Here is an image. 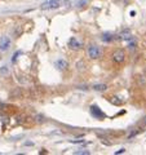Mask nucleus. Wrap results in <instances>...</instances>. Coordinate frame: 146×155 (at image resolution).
Instances as JSON below:
<instances>
[{
    "label": "nucleus",
    "mask_w": 146,
    "mask_h": 155,
    "mask_svg": "<svg viewBox=\"0 0 146 155\" xmlns=\"http://www.w3.org/2000/svg\"><path fill=\"white\" fill-rule=\"evenodd\" d=\"M66 3V0H45V2L41 3L40 8L44 9V11H48V9H57L61 5H64Z\"/></svg>",
    "instance_id": "obj_1"
},
{
    "label": "nucleus",
    "mask_w": 146,
    "mask_h": 155,
    "mask_svg": "<svg viewBox=\"0 0 146 155\" xmlns=\"http://www.w3.org/2000/svg\"><path fill=\"white\" fill-rule=\"evenodd\" d=\"M87 53H88V57L91 58V60H98V58L101 57L102 52H101V48L97 45V44H89L88 48H87Z\"/></svg>",
    "instance_id": "obj_2"
},
{
    "label": "nucleus",
    "mask_w": 146,
    "mask_h": 155,
    "mask_svg": "<svg viewBox=\"0 0 146 155\" xmlns=\"http://www.w3.org/2000/svg\"><path fill=\"white\" fill-rule=\"evenodd\" d=\"M111 60H113L114 64L121 65L125 61V52H124V49H120V48L115 49L113 52V54H111Z\"/></svg>",
    "instance_id": "obj_3"
},
{
    "label": "nucleus",
    "mask_w": 146,
    "mask_h": 155,
    "mask_svg": "<svg viewBox=\"0 0 146 155\" xmlns=\"http://www.w3.org/2000/svg\"><path fill=\"white\" fill-rule=\"evenodd\" d=\"M91 114L92 116H95V119H98V120H104L106 118V114L102 111L97 105H92L91 106Z\"/></svg>",
    "instance_id": "obj_4"
},
{
    "label": "nucleus",
    "mask_w": 146,
    "mask_h": 155,
    "mask_svg": "<svg viewBox=\"0 0 146 155\" xmlns=\"http://www.w3.org/2000/svg\"><path fill=\"white\" fill-rule=\"evenodd\" d=\"M11 44H12V40L9 36L7 35L0 36V52H7L11 48Z\"/></svg>",
    "instance_id": "obj_5"
},
{
    "label": "nucleus",
    "mask_w": 146,
    "mask_h": 155,
    "mask_svg": "<svg viewBox=\"0 0 146 155\" xmlns=\"http://www.w3.org/2000/svg\"><path fill=\"white\" fill-rule=\"evenodd\" d=\"M69 47H70V49H74V51H80L84 48V44L78 39L76 36H72L70 40H69Z\"/></svg>",
    "instance_id": "obj_6"
},
{
    "label": "nucleus",
    "mask_w": 146,
    "mask_h": 155,
    "mask_svg": "<svg viewBox=\"0 0 146 155\" xmlns=\"http://www.w3.org/2000/svg\"><path fill=\"white\" fill-rule=\"evenodd\" d=\"M56 67L57 69H60V70H66L67 67H69V62H67L66 60H57L56 61Z\"/></svg>",
    "instance_id": "obj_7"
},
{
    "label": "nucleus",
    "mask_w": 146,
    "mask_h": 155,
    "mask_svg": "<svg viewBox=\"0 0 146 155\" xmlns=\"http://www.w3.org/2000/svg\"><path fill=\"white\" fill-rule=\"evenodd\" d=\"M102 40H104L105 43H110V41H113L114 39H115V36L113 35L111 32H105V34H102Z\"/></svg>",
    "instance_id": "obj_8"
},
{
    "label": "nucleus",
    "mask_w": 146,
    "mask_h": 155,
    "mask_svg": "<svg viewBox=\"0 0 146 155\" xmlns=\"http://www.w3.org/2000/svg\"><path fill=\"white\" fill-rule=\"evenodd\" d=\"M92 89L96 91V92H105L106 89H108V85L106 84H95L93 87H92Z\"/></svg>",
    "instance_id": "obj_9"
},
{
    "label": "nucleus",
    "mask_w": 146,
    "mask_h": 155,
    "mask_svg": "<svg viewBox=\"0 0 146 155\" xmlns=\"http://www.w3.org/2000/svg\"><path fill=\"white\" fill-rule=\"evenodd\" d=\"M76 67H78V70L79 71H83L85 69V62H84V60H80L79 62L76 64Z\"/></svg>",
    "instance_id": "obj_10"
},
{
    "label": "nucleus",
    "mask_w": 146,
    "mask_h": 155,
    "mask_svg": "<svg viewBox=\"0 0 146 155\" xmlns=\"http://www.w3.org/2000/svg\"><path fill=\"white\" fill-rule=\"evenodd\" d=\"M74 154H76V155H88L89 151L88 150H79V151H75Z\"/></svg>",
    "instance_id": "obj_11"
},
{
    "label": "nucleus",
    "mask_w": 146,
    "mask_h": 155,
    "mask_svg": "<svg viewBox=\"0 0 146 155\" xmlns=\"http://www.w3.org/2000/svg\"><path fill=\"white\" fill-rule=\"evenodd\" d=\"M136 44H137V43H136V41H134V39H133V40L128 44V48H129V49H134V45H136Z\"/></svg>",
    "instance_id": "obj_12"
},
{
    "label": "nucleus",
    "mask_w": 146,
    "mask_h": 155,
    "mask_svg": "<svg viewBox=\"0 0 146 155\" xmlns=\"http://www.w3.org/2000/svg\"><path fill=\"white\" fill-rule=\"evenodd\" d=\"M141 127H142V128L146 127V116H144L142 120H141Z\"/></svg>",
    "instance_id": "obj_13"
},
{
    "label": "nucleus",
    "mask_w": 146,
    "mask_h": 155,
    "mask_svg": "<svg viewBox=\"0 0 146 155\" xmlns=\"http://www.w3.org/2000/svg\"><path fill=\"white\" fill-rule=\"evenodd\" d=\"M85 4H87L85 0H81V2L78 3V7H83V5H85Z\"/></svg>",
    "instance_id": "obj_14"
},
{
    "label": "nucleus",
    "mask_w": 146,
    "mask_h": 155,
    "mask_svg": "<svg viewBox=\"0 0 146 155\" xmlns=\"http://www.w3.org/2000/svg\"><path fill=\"white\" fill-rule=\"evenodd\" d=\"M123 153H125V149H120L119 151H116L115 154H123Z\"/></svg>",
    "instance_id": "obj_15"
}]
</instances>
